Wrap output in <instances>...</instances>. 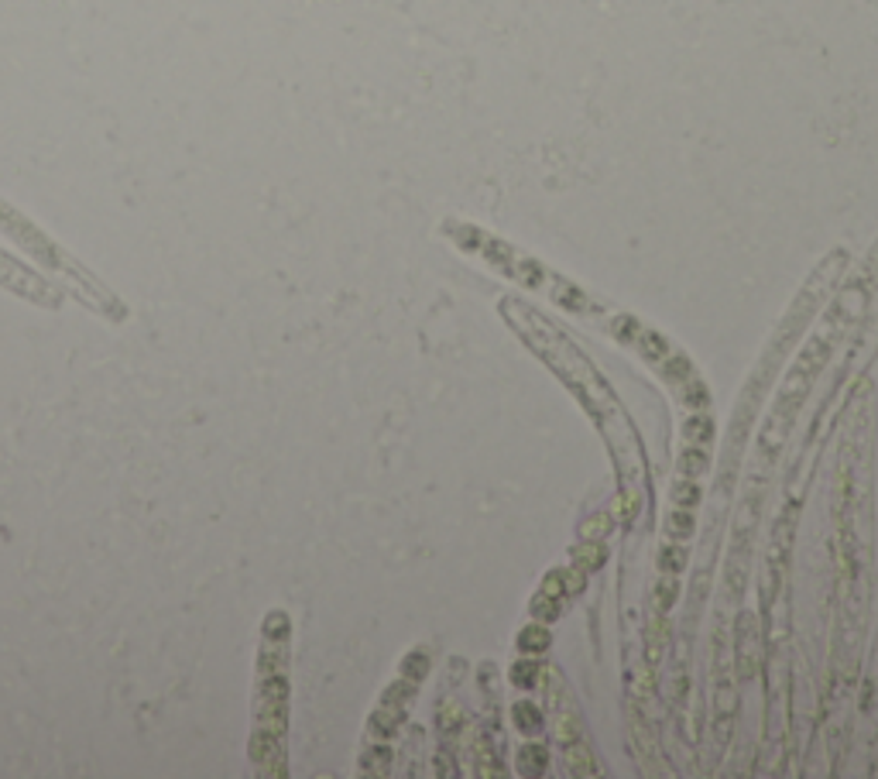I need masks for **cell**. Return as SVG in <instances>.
Wrapping results in <instances>:
<instances>
[{
	"label": "cell",
	"instance_id": "cell-3",
	"mask_svg": "<svg viewBox=\"0 0 878 779\" xmlns=\"http://www.w3.org/2000/svg\"><path fill=\"white\" fill-rule=\"evenodd\" d=\"M872 251H875V261H872L868 278H857V282H851V286L844 289V295H841V310L834 306V312L820 323V330L810 336V344L803 347V354L796 357V364H792L790 375H786V381H783V392H779V399H775V412H772V419H768L766 429H762V436H758V450H762L766 464L775 457L779 443L786 440L792 419H796L799 405H803L807 392H810L813 378L824 371V364H827L831 351L837 347L841 334L848 330V319L857 312V302H865V299H868V292L878 286V244L872 247Z\"/></svg>",
	"mask_w": 878,
	"mask_h": 779
},
{
	"label": "cell",
	"instance_id": "cell-2",
	"mask_svg": "<svg viewBox=\"0 0 878 779\" xmlns=\"http://www.w3.org/2000/svg\"><path fill=\"white\" fill-rule=\"evenodd\" d=\"M443 234L450 237V244L457 247V251H463L467 258H474V261L487 265L491 271L505 275L508 282H515V286H522V289L535 292V295H546L549 302H556L563 312H570V316H576V319L591 323V327H597V330H604V327H608V319H611L615 306H604L601 299H593L591 292L580 289V286L570 282L567 275L552 271V268L543 265L539 258H532V254L518 251L515 244H508V241H501V237H494V234L481 230L477 223L446 220L443 223Z\"/></svg>",
	"mask_w": 878,
	"mask_h": 779
},
{
	"label": "cell",
	"instance_id": "cell-1",
	"mask_svg": "<svg viewBox=\"0 0 878 779\" xmlns=\"http://www.w3.org/2000/svg\"><path fill=\"white\" fill-rule=\"evenodd\" d=\"M498 312L505 316L508 330H515L526 340L528 351L556 375V381L576 399L584 416L601 433V440L608 443V453L615 460V474L621 477V498L628 509H635L642 501V488H645V453L638 443L635 423L625 412L611 381L601 375V368L573 344L570 336L535 306H528L526 299L505 295L498 302Z\"/></svg>",
	"mask_w": 878,
	"mask_h": 779
},
{
	"label": "cell",
	"instance_id": "cell-4",
	"mask_svg": "<svg viewBox=\"0 0 878 779\" xmlns=\"http://www.w3.org/2000/svg\"><path fill=\"white\" fill-rule=\"evenodd\" d=\"M518 646H522V652H526L528 646H535V652H543V649L549 646V632H546V628H539V632H535V628H526V632H522V642H518Z\"/></svg>",
	"mask_w": 878,
	"mask_h": 779
}]
</instances>
